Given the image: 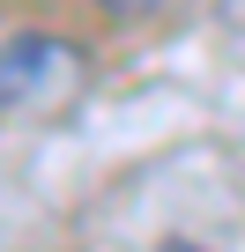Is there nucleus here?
<instances>
[{"instance_id":"1","label":"nucleus","mask_w":245,"mask_h":252,"mask_svg":"<svg viewBox=\"0 0 245 252\" xmlns=\"http://www.w3.org/2000/svg\"><path fill=\"white\" fill-rule=\"evenodd\" d=\"M82 74V52L60 37H8L0 45V104H45Z\"/></svg>"},{"instance_id":"2","label":"nucleus","mask_w":245,"mask_h":252,"mask_svg":"<svg viewBox=\"0 0 245 252\" xmlns=\"http://www.w3.org/2000/svg\"><path fill=\"white\" fill-rule=\"evenodd\" d=\"M97 8H104V15H156L164 0H97Z\"/></svg>"}]
</instances>
